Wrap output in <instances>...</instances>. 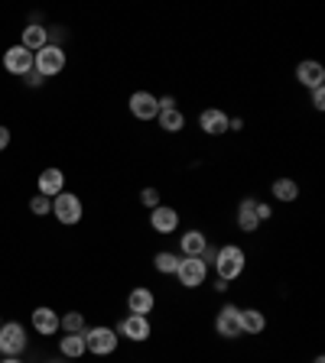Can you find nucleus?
Instances as JSON below:
<instances>
[{
  "label": "nucleus",
  "mask_w": 325,
  "mask_h": 363,
  "mask_svg": "<svg viewBox=\"0 0 325 363\" xmlns=\"http://www.w3.org/2000/svg\"><path fill=\"white\" fill-rule=\"evenodd\" d=\"M212 266H215V276L222 279V282H234V279L244 272V266H248V253H244L238 244H224V246H218Z\"/></svg>",
  "instance_id": "1"
},
{
  "label": "nucleus",
  "mask_w": 325,
  "mask_h": 363,
  "mask_svg": "<svg viewBox=\"0 0 325 363\" xmlns=\"http://www.w3.org/2000/svg\"><path fill=\"white\" fill-rule=\"evenodd\" d=\"M82 334H85L88 354H94V357H111L114 350H117V344H120V338H117V331L114 328H85Z\"/></svg>",
  "instance_id": "2"
},
{
  "label": "nucleus",
  "mask_w": 325,
  "mask_h": 363,
  "mask_svg": "<svg viewBox=\"0 0 325 363\" xmlns=\"http://www.w3.org/2000/svg\"><path fill=\"white\" fill-rule=\"evenodd\" d=\"M52 214H56V220L59 224H65V227H72V224H78L82 220V214H85V208H82V198L72 192H59L56 198H52Z\"/></svg>",
  "instance_id": "3"
},
{
  "label": "nucleus",
  "mask_w": 325,
  "mask_h": 363,
  "mask_svg": "<svg viewBox=\"0 0 325 363\" xmlns=\"http://www.w3.org/2000/svg\"><path fill=\"white\" fill-rule=\"evenodd\" d=\"M33 68L39 72L43 78H52V75H59L62 68H65V49H62L59 43H49L46 49H39L33 55Z\"/></svg>",
  "instance_id": "4"
},
{
  "label": "nucleus",
  "mask_w": 325,
  "mask_h": 363,
  "mask_svg": "<svg viewBox=\"0 0 325 363\" xmlns=\"http://www.w3.org/2000/svg\"><path fill=\"white\" fill-rule=\"evenodd\" d=\"M26 350V331L20 321H4L0 324V354L20 357Z\"/></svg>",
  "instance_id": "5"
},
{
  "label": "nucleus",
  "mask_w": 325,
  "mask_h": 363,
  "mask_svg": "<svg viewBox=\"0 0 325 363\" xmlns=\"http://www.w3.org/2000/svg\"><path fill=\"white\" fill-rule=\"evenodd\" d=\"M215 331H218V338H228V341H238L244 338L241 334V308L238 305H222L218 315H215Z\"/></svg>",
  "instance_id": "6"
},
{
  "label": "nucleus",
  "mask_w": 325,
  "mask_h": 363,
  "mask_svg": "<svg viewBox=\"0 0 325 363\" xmlns=\"http://www.w3.org/2000/svg\"><path fill=\"white\" fill-rule=\"evenodd\" d=\"M176 279H179V286H186V289H198V286H205L208 266L198 260V256H182L179 270H176Z\"/></svg>",
  "instance_id": "7"
},
{
  "label": "nucleus",
  "mask_w": 325,
  "mask_h": 363,
  "mask_svg": "<svg viewBox=\"0 0 325 363\" xmlns=\"http://www.w3.org/2000/svg\"><path fill=\"white\" fill-rule=\"evenodd\" d=\"M117 338H127L134 341V344H144L146 338H150V318H144V315H127V318H120L117 321Z\"/></svg>",
  "instance_id": "8"
},
{
  "label": "nucleus",
  "mask_w": 325,
  "mask_h": 363,
  "mask_svg": "<svg viewBox=\"0 0 325 363\" xmlns=\"http://www.w3.org/2000/svg\"><path fill=\"white\" fill-rule=\"evenodd\" d=\"M130 114L137 120H156L160 117V101L150 91H134L130 94Z\"/></svg>",
  "instance_id": "9"
},
{
  "label": "nucleus",
  "mask_w": 325,
  "mask_h": 363,
  "mask_svg": "<svg viewBox=\"0 0 325 363\" xmlns=\"http://www.w3.org/2000/svg\"><path fill=\"white\" fill-rule=\"evenodd\" d=\"M4 68H7L10 75L23 78L26 72H33V52H26L23 46H10V49L4 52Z\"/></svg>",
  "instance_id": "10"
},
{
  "label": "nucleus",
  "mask_w": 325,
  "mask_h": 363,
  "mask_svg": "<svg viewBox=\"0 0 325 363\" xmlns=\"http://www.w3.org/2000/svg\"><path fill=\"white\" fill-rule=\"evenodd\" d=\"M150 227H153L156 234H176V230H179V211L170 208V204H160V208L150 211Z\"/></svg>",
  "instance_id": "11"
},
{
  "label": "nucleus",
  "mask_w": 325,
  "mask_h": 363,
  "mask_svg": "<svg viewBox=\"0 0 325 363\" xmlns=\"http://www.w3.org/2000/svg\"><path fill=\"white\" fill-rule=\"evenodd\" d=\"M153 308H156L153 289H146V286L130 289V296H127V312L130 315H144V318H150V312H153Z\"/></svg>",
  "instance_id": "12"
},
{
  "label": "nucleus",
  "mask_w": 325,
  "mask_h": 363,
  "mask_svg": "<svg viewBox=\"0 0 325 363\" xmlns=\"http://www.w3.org/2000/svg\"><path fill=\"white\" fill-rule=\"evenodd\" d=\"M198 130L208 136H222L228 133V114L218 107H205L202 114H198Z\"/></svg>",
  "instance_id": "13"
},
{
  "label": "nucleus",
  "mask_w": 325,
  "mask_h": 363,
  "mask_svg": "<svg viewBox=\"0 0 325 363\" xmlns=\"http://www.w3.org/2000/svg\"><path fill=\"white\" fill-rule=\"evenodd\" d=\"M296 81H300L302 88H319V85H325V68L319 65V62H312V59H306V62H300L296 65Z\"/></svg>",
  "instance_id": "14"
},
{
  "label": "nucleus",
  "mask_w": 325,
  "mask_h": 363,
  "mask_svg": "<svg viewBox=\"0 0 325 363\" xmlns=\"http://www.w3.org/2000/svg\"><path fill=\"white\" fill-rule=\"evenodd\" d=\"M20 46H23L26 52H39V49H46L49 46V33H46V26H39V23H30V26H23V36H20Z\"/></svg>",
  "instance_id": "15"
},
{
  "label": "nucleus",
  "mask_w": 325,
  "mask_h": 363,
  "mask_svg": "<svg viewBox=\"0 0 325 363\" xmlns=\"http://www.w3.org/2000/svg\"><path fill=\"white\" fill-rule=\"evenodd\" d=\"M33 331L43 334V338H52V334L59 331V315L52 312V308H46V305H39L33 312Z\"/></svg>",
  "instance_id": "16"
},
{
  "label": "nucleus",
  "mask_w": 325,
  "mask_h": 363,
  "mask_svg": "<svg viewBox=\"0 0 325 363\" xmlns=\"http://www.w3.org/2000/svg\"><path fill=\"white\" fill-rule=\"evenodd\" d=\"M264 328H267V315L260 308H241V334L257 338V334H264Z\"/></svg>",
  "instance_id": "17"
},
{
  "label": "nucleus",
  "mask_w": 325,
  "mask_h": 363,
  "mask_svg": "<svg viewBox=\"0 0 325 363\" xmlns=\"http://www.w3.org/2000/svg\"><path fill=\"white\" fill-rule=\"evenodd\" d=\"M59 192H65V176H62V169H43L39 172V194L56 198Z\"/></svg>",
  "instance_id": "18"
},
{
  "label": "nucleus",
  "mask_w": 325,
  "mask_h": 363,
  "mask_svg": "<svg viewBox=\"0 0 325 363\" xmlns=\"http://www.w3.org/2000/svg\"><path fill=\"white\" fill-rule=\"evenodd\" d=\"M205 246H208V237L202 230H186L179 237V256H202Z\"/></svg>",
  "instance_id": "19"
},
{
  "label": "nucleus",
  "mask_w": 325,
  "mask_h": 363,
  "mask_svg": "<svg viewBox=\"0 0 325 363\" xmlns=\"http://www.w3.org/2000/svg\"><path fill=\"white\" fill-rule=\"evenodd\" d=\"M254 198H244L241 202V208H238V227L244 230V234H257V227H260V220H257V214H254Z\"/></svg>",
  "instance_id": "20"
},
{
  "label": "nucleus",
  "mask_w": 325,
  "mask_h": 363,
  "mask_svg": "<svg viewBox=\"0 0 325 363\" xmlns=\"http://www.w3.org/2000/svg\"><path fill=\"white\" fill-rule=\"evenodd\" d=\"M59 354H62V357H69V360H78L82 354H88L85 334H65V338L59 341Z\"/></svg>",
  "instance_id": "21"
},
{
  "label": "nucleus",
  "mask_w": 325,
  "mask_h": 363,
  "mask_svg": "<svg viewBox=\"0 0 325 363\" xmlns=\"http://www.w3.org/2000/svg\"><path fill=\"white\" fill-rule=\"evenodd\" d=\"M156 124H160V130H166V133H179V130L186 127V114H182L179 107H172V110H160V117H156Z\"/></svg>",
  "instance_id": "22"
},
{
  "label": "nucleus",
  "mask_w": 325,
  "mask_h": 363,
  "mask_svg": "<svg viewBox=\"0 0 325 363\" xmlns=\"http://www.w3.org/2000/svg\"><path fill=\"white\" fill-rule=\"evenodd\" d=\"M270 192H274V198H276V202H286V204L300 198V185H296L293 178H286V176H283V178H276L274 185H270Z\"/></svg>",
  "instance_id": "23"
},
{
  "label": "nucleus",
  "mask_w": 325,
  "mask_h": 363,
  "mask_svg": "<svg viewBox=\"0 0 325 363\" xmlns=\"http://www.w3.org/2000/svg\"><path fill=\"white\" fill-rule=\"evenodd\" d=\"M179 260H182V256H176L172 250H160V253L153 256V266H156V272H162V276H176Z\"/></svg>",
  "instance_id": "24"
},
{
  "label": "nucleus",
  "mask_w": 325,
  "mask_h": 363,
  "mask_svg": "<svg viewBox=\"0 0 325 363\" xmlns=\"http://www.w3.org/2000/svg\"><path fill=\"white\" fill-rule=\"evenodd\" d=\"M59 331H65V334H82V331H85V315L82 312H65L59 318Z\"/></svg>",
  "instance_id": "25"
},
{
  "label": "nucleus",
  "mask_w": 325,
  "mask_h": 363,
  "mask_svg": "<svg viewBox=\"0 0 325 363\" xmlns=\"http://www.w3.org/2000/svg\"><path fill=\"white\" fill-rule=\"evenodd\" d=\"M30 211L36 214V218H43V214L52 211V198H46V194H36L33 202H30Z\"/></svg>",
  "instance_id": "26"
},
{
  "label": "nucleus",
  "mask_w": 325,
  "mask_h": 363,
  "mask_svg": "<svg viewBox=\"0 0 325 363\" xmlns=\"http://www.w3.org/2000/svg\"><path fill=\"white\" fill-rule=\"evenodd\" d=\"M140 204H144V208H150V211H153V208H160V192H156V188H144V192H140Z\"/></svg>",
  "instance_id": "27"
},
{
  "label": "nucleus",
  "mask_w": 325,
  "mask_h": 363,
  "mask_svg": "<svg viewBox=\"0 0 325 363\" xmlns=\"http://www.w3.org/2000/svg\"><path fill=\"white\" fill-rule=\"evenodd\" d=\"M254 214H257V220L264 224V220H270V218H274V208H270V204H267V202H257V204H254Z\"/></svg>",
  "instance_id": "28"
},
{
  "label": "nucleus",
  "mask_w": 325,
  "mask_h": 363,
  "mask_svg": "<svg viewBox=\"0 0 325 363\" xmlns=\"http://www.w3.org/2000/svg\"><path fill=\"white\" fill-rule=\"evenodd\" d=\"M312 107H316V110H325V85L312 88Z\"/></svg>",
  "instance_id": "29"
},
{
  "label": "nucleus",
  "mask_w": 325,
  "mask_h": 363,
  "mask_svg": "<svg viewBox=\"0 0 325 363\" xmlns=\"http://www.w3.org/2000/svg\"><path fill=\"white\" fill-rule=\"evenodd\" d=\"M26 85H30V88H39V85H43V81H46V78L43 75H39V72H36V68H33V72H26Z\"/></svg>",
  "instance_id": "30"
},
{
  "label": "nucleus",
  "mask_w": 325,
  "mask_h": 363,
  "mask_svg": "<svg viewBox=\"0 0 325 363\" xmlns=\"http://www.w3.org/2000/svg\"><path fill=\"white\" fill-rule=\"evenodd\" d=\"M156 101H160V110H172V107H179L172 94H162V98H156Z\"/></svg>",
  "instance_id": "31"
},
{
  "label": "nucleus",
  "mask_w": 325,
  "mask_h": 363,
  "mask_svg": "<svg viewBox=\"0 0 325 363\" xmlns=\"http://www.w3.org/2000/svg\"><path fill=\"white\" fill-rule=\"evenodd\" d=\"M7 146H10V130L4 127V124H0V152L7 150Z\"/></svg>",
  "instance_id": "32"
},
{
  "label": "nucleus",
  "mask_w": 325,
  "mask_h": 363,
  "mask_svg": "<svg viewBox=\"0 0 325 363\" xmlns=\"http://www.w3.org/2000/svg\"><path fill=\"white\" fill-rule=\"evenodd\" d=\"M228 130H231V133L244 130V120H241V117H228Z\"/></svg>",
  "instance_id": "33"
},
{
  "label": "nucleus",
  "mask_w": 325,
  "mask_h": 363,
  "mask_svg": "<svg viewBox=\"0 0 325 363\" xmlns=\"http://www.w3.org/2000/svg\"><path fill=\"white\" fill-rule=\"evenodd\" d=\"M0 363H20V357H7V360H0Z\"/></svg>",
  "instance_id": "34"
},
{
  "label": "nucleus",
  "mask_w": 325,
  "mask_h": 363,
  "mask_svg": "<svg viewBox=\"0 0 325 363\" xmlns=\"http://www.w3.org/2000/svg\"><path fill=\"white\" fill-rule=\"evenodd\" d=\"M312 363H325V357H322V354H319V357H316V360H312Z\"/></svg>",
  "instance_id": "35"
},
{
  "label": "nucleus",
  "mask_w": 325,
  "mask_h": 363,
  "mask_svg": "<svg viewBox=\"0 0 325 363\" xmlns=\"http://www.w3.org/2000/svg\"><path fill=\"white\" fill-rule=\"evenodd\" d=\"M49 363H62V360H49Z\"/></svg>",
  "instance_id": "36"
},
{
  "label": "nucleus",
  "mask_w": 325,
  "mask_h": 363,
  "mask_svg": "<svg viewBox=\"0 0 325 363\" xmlns=\"http://www.w3.org/2000/svg\"><path fill=\"white\" fill-rule=\"evenodd\" d=\"M0 324H4V321H0Z\"/></svg>",
  "instance_id": "37"
}]
</instances>
